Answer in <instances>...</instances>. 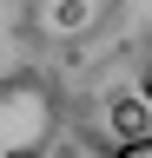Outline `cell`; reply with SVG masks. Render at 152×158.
<instances>
[{
    "mask_svg": "<svg viewBox=\"0 0 152 158\" xmlns=\"http://www.w3.org/2000/svg\"><path fill=\"white\" fill-rule=\"evenodd\" d=\"M106 158H152V138H139V145H112Z\"/></svg>",
    "mask_w": 152,
    "mask_h": 158,
    "instance_id": "cell-4",
    "label": "cell"
},
{
    "mask_svg": "<svg viewBox=\"0 0 152 158\" xmlns=\"http://www.w3.org/2000/svg\"><path fill=\"white\" fill-rule=\"evenodd\" d=\"M106 132L119 138V145L152 138V106H145L139 92H112V99H106Z\"/></svg>",
    "mask_w": 152,
    "mask_h": 158,
    "instance_id": "cell-2",
    "label": "cell"
},
{
    "mask_svg": "<svg viewBox=\"0 0 152 158\" xmlns=\"http://www.w3.org/2000/svg\"><path fill=\"white\" fill-rule=\"evenodd\" d=\"M139 99H145V106H152V59H145V66H139Z\"/></svg>",
    "mask_w": 152,
    "mask_h": 158,
    "instance_id": "cell-5",
    "label": "cell"
},
{
    "mask_svg": "<svg viewBox=\"0 0 152 158\" xmlns=\"http://www.w3.org/2000/svg\"><path fill=\"white\" fill-rule=\"evenodd\" d=\"M53 33H80V27H93L99 20V0H53Z\"/></svg>",
    "mask_w": 152,
    "mask_h": 158,
    "instance_id": "cell-3",
    "label": "cell"
},
{
    "mask_svg": "<svg viewBox=\"0 0 152 158\" xmlns=\"http://www.w3.org/2000/svg\"><path fill=\"white\" fill-rule=\"evenodd\" d=\"M7 158H46V152H7Z\"/></svg>",
    "mask_w": 152,
    "mask_h": 158,
    "instance_id": "cell-6",
    "label": "cell"
},
{
    "mask_svg": "<svg viewBox=\"0 0 152 158\" xmlns=\"http://www.w3.org/2000/svg\"><path fill=\"white\" fill-rule=\"evenodd\" d=\"M60 86L40 66L0 73V158L7 152H46L53 132H60Z\"/></svg>",
    "mask_w": 152,
    "mask_h": 158,
    "instance_id": "cell-1",
    "label": "cell"
},
{
    "mask_svg": "<svg viewBox=\"0 0 152 158\" xmlns=\"http://www.w3.org/2000/svg\"><path fill=\"white\" fill-rule=\"evenodd\" d=\"M40 7H53V0H40Z\"/></svg>",
    "mask_w": 152,
    "mask_h": 158,
    "instance_id": "cell-7",
    "label": "cell"
}]
</instances>
